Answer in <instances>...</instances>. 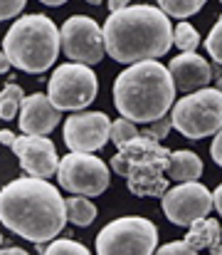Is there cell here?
<instances>
[{
  "label": "cell",
  "instance_id": "obj_39",
  "mask_svg": "<svg viewBox=\"0 0 222 255\" xmlns=\"http://www.w3.org/2000/svg\"><path fill=\"white\" fill-rule=\"evenodd\" d=\"M220 2H222V0H220Z\"/></svg>",
  "mask_w": 222,
  "mask_h": 255
},
{
  "label": "cell",
  "instance_id": "obj_34",
  "mask_svg": "<svg viewBox=\"0 0 222 255\" xmlns=\"http://www.w3.org/2000/svg\"><path fill=\"white\" fill-rule=\"evenodd\" d=\"M40 2H45V5H52V7H60V5H65L67 0H40Z\"/></svg>",
  "mask_w": 222,
  "mask_h": 255
},
{
  "label": "cell",
  "instance_id": "obj_4",
  "mask_svg": "<svg viewBox=\"0 0 222 255\" xmlns=\"http://www.w3.org/2000/svg\"><path fill=\"white\" fill-rule=\"evenodd\" d=\"M62 50V32L47 15H22L17 17L2 37V52L12 67L42 75L47 72Z\"/></svg>",
  "mask_w": 222,
  "mask_h": 255
},
{
  "label": "cell",
  "instance_id": "obj_16",
  "mask_svg": "<svg viewBox=\"0 0 222 255\" xmlns=\"http://www.w3.org/2000/svg\"><path fill=\"white\" fill-rule=\"evenodd\" d=\"M220 223L215 221V218H200V221H195L193 226H190V231H188V236L183 238L188 246H190V251L193 253H200V251H210L213 246H218L220 243Z\"/></svg>",
  "mask_w": 222,
  "mask_h": 255
},
{
  "label": "cell",
  "instance_id": "obj_20",
  "mask_svg": "<svg viewBox=\"0 0 222 255\" xmlns=\"http://www.w3.org/2000/svg\"><path fill=\"white\" fill-rule=\"evenodd\" d=\"M205 0H158V7L170 15V17H178V20H185L190 15H195L198 10H203Z\"/></svg>",
  "mask_w": 222,
  "mask_h": 255
},
{
  "label": "cell",
  "instance_id": "obj_2",
  "mask_svg": "<svg viewBox=\"0 0 222 255\" xmlns=\"http://www.w3.org/2000/svg\"><path fill=\"white\" fill-rule=\"evenodd\" d=\"M104 42L111 60L121 65H136L158 60L173 47V27L160 7L129 5L106 17Z\"/></svg>",
  "mask_w": 222,
  "mask_h": 255
},
{
  "label": "cell",
  "instance_id": "obj_12",
  "mask_svg": "<svg viewBox=\"0 0 222 255\" xmlns=\"http://www.w3.org/2000/svg\"><path fill=\"white\" fill-rule=\"evenodd\" d=\"M111 134V119L104 112H74L65 122V144L70 151L94 154L106 146Z\"/></svg>",
  "mask_w": 222,
  "mask_h": 255
},
{
  "label": "cell",
  "instance_id": "obj_10",
  "mask_svg": "<svg viewBox=\"0 0 222 255\" xmlns=\"http://www.w3.org/2000/svg\"><path fill=\"white\" fill-rule=\"evenodd\" d=\"M60 32H62V50L72 62L91 67L104 60L106 52L104 27H99L96 20L86 15H72L70 20H65Z\"/></svg>",
  "mask_w": 222,
  "mask_h": 255
},
{
  "label": "cell",
  "instance_id": "obj_22",
  "mask_svg": "<svg viewBox=\"0 0 222 255\" xmlns=\"http://www.w3.org/2000/svg\"><path fill=\"white\" fill-rule=\"evenodd\" d=\"M139 136V131H136V122H131V119H116L114 124H111V134H109V141H114L116 146H124V144H129L131 139H136Z\"/></svg>",
  "mask_w": 222,
  "mask_h": 255
},
{
  "label": "cell",
  "instance_id": "obj_28",
  "mask_svg": "<svg viewBox=\"0 0 222 255\" xmlns=\"http://www.w3.org/2000/svg\"><path fill=\"white\" fill-rule=\"evenodd\" d=\"M210 156H213V161L222 169V129L215 134V141H213V146H210Z\"/></svg>",
  "mask_w": 222,
  "mask_h": 255
},
{
  "label": "cell",
  "instance_id": "obj_5",
  "mask_svg": "<svg viewBox=\"0 0 222 255\" xmlns=\"http://www.w3.org/2000/svg\"><path fill=\"white\" fill-rule=\"evenodd\" d=\"M168 161L170 149H165L146 134H139L129 144L119 146V151L111 156V169L126 178L131 193L141 198H163L170 183L165 173Z\"/></svg>",
  "mask_w": 222,
  "mask_h": 255
},
{
  "label": "cell",
  "instance_id": "obj_31",
  "mask_svg": "<svg viewBox=\"0 0 222 255\" xmlns=\"http://www.w3.org/2000/svg\"><path fill=\"white\" fill-rule=\"evenodd\" d=\"M124 7H129V0H109V10H111V12L124 10Z\"/></svg>",
  "mask_w": 222,
  "mask_h": 255
},
{
  "label": "cell",
  "instance_id": "obj_19",
  "mask_svg": "<svg viewBox=\"0 0 222 255\" xmlns=\"http://www.w3.org/2000/svg\"><path fill=\"white\" fill-rule=\"evenodd\" d=\"M22 102H25L22 87L15 85V82H7L2 87V92H0V119H5V122L15 119V114L22 107Z\"/></svg>",
  "mask_w": 222,
  "mask_h": 255
},
{
  "label": "cell",
  "instance_id": "obj_37",
  "mask_svg": "<svg viewBox=\"0 0 222 255\" xmlns=\"http://www.w3.org/2000/svg\"><path fill=\"white\" fill-rule=\"evenodd\" d=\"M0 246H2V236H0Z\"/></svg>",
  "mask_w": 222,
  "mask_h": 255
},
{
  "label": "cell",
  "instance_id": "obj_21",
  "mask_svg": "<svg viewBox=\"0 0 222 255\" xmlns=\"http://www.w3.org/2000/svg\"><path fill=\"white\" fill-rule=\"evenodd\" d=\"M173 42L183 50V52H195V47L200 45V35H198V30L190 25V22H178V27H175V32H173Z\"/></svg>",
  "mask_w": 222,
  "mask_h": 255
},
{
  "label": "cell",
  "instance_id": "obj_8",
  "mask_svg": "<svg viewBox=\"0 0 222 255\" xmlns=\"http://www.w3.org/2000/svg\"><path fill=\"white\" fill-rule=\"evenodd\" d=\"M99 92L96 75L91 72L89 65H79V62H67L60 65L47 87V97L52 99V104L62 112H79L86 109Z\"/></svg>",
  "mask_w": 222,
  "mask_h": 255
},
{
  "label": "cell",
  "instance_id": "obj_38",
  "mask_svg": "<svg viewBox=\"0 0 222 255\" xmlns=\"http://www.w3.org/2000/svg\"><path fill=\"white\" fill-rule=\"evenodd\" d=\"M0 146H2V144H0Z\"/></svg>",
  "mask_w": 222,
  "mask_h": 255
},
{
  "label": "cell",
  "instance_id": "obj_30",
  "mask_svg": "<svg viewBox=\"0 0 222 255\" xmlns=\"http://www.w3.org/2000/svg\"><path fill=\"white\" fill-rule=\"evenodd\" d=\"M12 141H15V134H12L10 129H2V131H0V144H5V146H12Z\"/></svg>",
  "mask_w": 222,
  "mask_h": 255
},
{
  "label": "cell",
  "instance_id": "obj_35",
  "mask_svg": "<svg viewBox=\"0 0 222 255\" xmlns=\"http://www.w3.org/2000/svg\"><path fill=\"white\" fill-rule=\"evenodd\" d=\"M215 87H218V89L222 92V77H218V85H215Z\"/></svg>",
  "mask_w": 222,
  "mask_h": 255
},
{
  "label": "cell",
  "instance_id": "obj_36",
  "mask_svg": "<svg viewBox=\"0 0 222 255\" xmlns=\"http://www.w3.org/2000/svg\"><path fill=\"white\" fill-rule=\"evenodd\" d=\"M89 2H91V5H99V2H101V0H89Z\"/></svg>",
  "mask_w": 222,
  "mask_h": 255
},
{
  "label": "cell",
  "instance_id": "obj_32",
  "mask_svg": "<svg viewBox=\"0 0 222 255\" xmlns=\"http://www.w3.org/2000/svg\"><path fill=\"white\" fill-rule=\"evenodd\" d=\"M10 67H12V62L7 60V55H5V52H0V75H5Z\"/></svg>",
  "mask_w": 222,
  "mask_h": 255
},
{
  "label": "cell",
  "instance_id": "obj_6",
  "mask_svg": "<svg viewBox=\"0 0 222 255\" xmlns=\"http://www.w3.org/2000/svg\"><path fill=\"white\" fill-rule=\"evenodd\" d=\"M173 127L185 139H205L222 129V92L215 87H203L195 92H188L183 99L175 102L173 112Z\"/></svg>",
  "mask_w": 222,
  "mask_h": 255
},
{
  "label": "cell",
  "instance_id": "obj_1",
  "mask_svg": "<svg viewBox=\"0 0 222 255\" xmlns=\"http://www.w3.org/2000/svg\"><path fill=\"white\" fill-rule=\"evenodd\" d=\"M67 221L62 193L45 178H15L0 191V223L35 246L57 238Z\"/></svg>",
  "mask_w": 222,
  "mask_h": 255
},
{
  "label": "cell",
  "instance_id": "obj_25",
  "mask_svg": "<svg viewBox=\"0 0 222 255\" xmlns=\"http://www.w3.org/2000/svg\"><path fill=\"white\" fill-rule=\"evenodd\" d=\"M173 129V117H168V114H163L160 119H155V122H150V127L144 129L141 134H146L150 139H155V141H160V139H165V134Z\"/></svg>",
  "mask_w": 222,
  "mask_h": 255
},
{
  "label": "cell",
  "instance_id": "obj_29",
  "mask_svg": "<svg viewBox=\"0 0 222 255\" xmlns=\"http://www.w3.org/2000/svg\"><path fill=\"white\" fill-rule=\"evenodd\" d=\"M213 203H215V208H218V213H220V218H222V183L215 188V193H213Z\"/></svg>",
  "mask_w": 222,
  "mask_h": 255
},
{
  "label": "cell",
  "instance_id": "obj_15",
  "mask_svg": "<svg viewBox=\"0 0 222 255\" xmlns=\"http://www.w3.org/2000/svg\"><path fill=\"white\" fill-rule=\"evenodd\" d=\"M168 70H170V77H173L178 92L203 89L213 80V67L198 52H183V55H178L175 60H170Z\"/></svg>",
  "mask_w": 222,
  "mask_h": 255
},
{
  "label": "cell",
  "instance_id": "obj_7",
  "mask_svg": "<svg viewBox=\"0 0 222 255\" xmlns=\"http://www.w3.org/2000/svg\"><path fill=\"white\" fill-rule=\"evenodd\" d=\"M158 251V228L141 216H124L111 221L96 236V253L101 255H150Z\"/></svg>",
  "mask_w": 222,
  "mask_h": 255
},
{
  "label": "cell",
  "instance_id": "obj_33",
  "mask_svg": "<svg viewBox=\"0 0 222 255\" xmlns=\"http://www.w3.org/2000/svg\"><path fill=\"white\" fill-rule=\"evenodd\" d=\"M0 253H5V255H25V248H0Z\"/></svg>",
  "mask_w": 222,
  "mask_h": 255
},
{
  "label": "cell",
  "instance_id": "obj_18",
  "mask_svg": "<svg viewBox=\"0 0 222 255\" xmlns=\"http://www.w3.org/2000/svg\"><path fill=\"white\" fill-rule=\"evenodd\" d=\"M65 203H67V218L72 221L74 226L86 228V226L94 223V218H96V206L89 201V196L74 193V198H67Z\"/></svg>",
  "mask_w": 222,
  "mask_h": 255
},
{
  "label": "cell",
  "instance_id": "obj_23",
  "mask_svg": "<svg viewBox=\"0 0 222 255\" xmlns=\"http://www.w3.org/2000/svg\"><path fill=\"white\" fill-rule=\"evenodd\" d=\"M45 253L47 255H70V253L86 255L89 248L81 246V243H76V241H70V238H57L55 243H50V246L45 248Z\"/></svg>",
  "mask_w": 222,
  "mask_h": 255
},
{
  "label": "cell",
  "instance_id": "obj_3",
  "mask_svg": "<svg viewBox=\"0 0 222 255\" xmlns=\"http://www.w3.org/2000/svg\"><path fill=\"white\" fill-rule=\"evenodd\" d=\"M175 82L170 70L163 67L158 60H146L126 67L114 82V104L121 117L150 124L168 114L175 102Z\"/></svg>",
  "mask_w": 222,
  "mask_h": 255
},
{
  "label": "cell",
  "instance_id": "obj_13",
  "mask_svg": "<svg viewBox=\"0 0 222 255\" xmlns=\"http://www.w3.org/2000/svg\"><path fill=\"white\" fill-rule=\"evenodd\" d=\"M12 154L20 159V166L27 176H37V178H50L60 169V156L57 149L52 144V139H47L45 134H22L15 136L12 141Z\"/></svg>",
  "mask_w": 222,
  "mask_h": 255
},
{
  "label": "cell",
  "instance_id": "obj_26",
  "mask_svg": "<svg viewBox=\"0 0 222 255\" xmlns=\"http://www.w3.org/2000/svg\"><path fill=\"white\" fill-rule=\"evenodd\" d=\"M27 0H0V20H10V17H17L22 12Z\"/></svg>",
  "mask_w": 222,
  "mask_h": 255
},
{
  "label": "cell",
  "instance_id": "obj_17",
  "mask_svg": "<svg viewBox=\"0 0 222 255\" xmlns=\"http://www.w3.org/2000/svg\"><path fill=\"white\" fill-rule=\"evenodd\" d=\"M168 178L173 181H195L203 173V161L198 154L193 151H170V161H168Z\"/></svg>",
  "mask_w": 222,
  "mask_h": 255
},
{
  "label": "cell",
  "instance_id": "obj_11",
  "mask_svg": "<svg viewBox=\"0 0 222 255\" xmlns=\"http://www.w3.org/2000/svg\"><path fill=\"white\" fill-rule=\"evenodd\" d=\"M213 193L198 181H180V186L163 193V213L170 223L190 228L213 211Z\"/></svg>",
  "mask_w": 222,
  "mask_h": 255
},
{
  "label": "cell",
  "instance_id": "obj_24",
  "mask_svg": "<svg viewBox=\"0 0 222 255\" xmlns=\"http://www.w3.org/2000/svg\"><path fill=\"white\" fill-rule=\"evenodd\" d=\"M205 47H208V52H210V57L222 65V15L220 20L215 22V27L210 30V35H208V40H205Z\"/></svg>",
  "mask_w": 222,
  "mask_h": 255
},
{
  "label": "cell",
  "instance_id": "obj_27",
  "mask_svg": "<svg viewBox=\"0 0 222 255\" xmlns=\"http://www.w3.org/2000/svg\"><path fill=\"white\" fill-rule=\"evenodd\" d=\"M158 253H178V255H193L190 251V246L185 243V241H180V243H168V246H163V248H158Z\"/></svg>",
  "mask_w": 222,
  "mask_h": 255
},
{
  "label": "cell",
  "instance_id": "obj_14",
  "mask_svg": "<svg viewBox=\"0 0 222 255\" xmlns=\"http://www.w3.org/2000/svg\"><path fill=\"white\" fill-rule=\"evenodd\" d=\"M62 119V109H57L52 104V99L47 94H30L25 97L22 107H20V129L22 134H50L52 129H57Z\"/></svg>",
  "mask_w": 222,
  "mask_h": 255
},
{
  "label": "cell",
  "instance_id": "obj_9",
  "mask_svg": "<svg viewBox=\"0 0 222 255\" xmlns=\"http://www.w3.org/2000/svg\"><path fill=\"white\" fill-rule=\"evenodd\" d=\"M60 186L70 193L96 198L109 188V169L101 159L84 151H70L57 169Z\"/></svg>",
  "mask_w": 222,
  "mask_h": 255
}]
</instances>
